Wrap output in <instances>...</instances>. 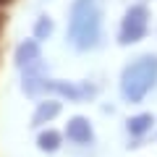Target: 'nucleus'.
<instances>
[{"label":"nucleus","mask_w":157,"mask_h":157,"mask_svg":"<svg viewBox=\"0 0 157 157\" xmlns=\"http://www.w3.org/2000/svg\"><path fill=\"white\" fill-rule=\"evenodd\" d=\"M66 136H68V141H73V144L86 147V144H92V141H94V128H92V123L86 121V118L76 115V118H71V121H68Z\"/></svg>","instance_id":"obj_6"},{"label":"nucleus","mask_w":157,"mask_h":157,"mask_svg":"<svg viewBox=\"0 0 157 157\" xmlns=\"http://www.w3.org/2000/svg\"><path fill=\"white\" fill-rule=\"evenodd\" d=\"M60 141H63V136L58 134V131H52V128L42 131V134L37 136V147L42 152H58L60 149Z\"/></svg>","instance_id":"obj_9"},{"label":"nucleus","mask_w":157,"mask_h":157,"mask_svg":"<svg viewBox=\"0 0 157 157\" xmlns=\"http://www.w3.org/2000/svg\"><path fill=\"white\" fill-rule=\"evenodd\" d=\"M58 113H60V102H55V100L39 102L37 110H34V115H32V123L34 126H42V123H47V121H52Z\"/></svg>","instance_id":"obj_8"},{"label":"nucleus","mask_w":157,"mask_h":157,"mask_svg":"<svg viewBox=\"0 0 157 157\" xmlns=\"http://www.w3.org/2000/svg\"><path fill=\"white\" fill-rule=\"evenodd\" d=\"M39 60H42V55H39V42L37 39H24L21 45L16 47V66L24 73L39 68Z\"/></svg>","instance_id":"obj_5"},{"label":"nucleus","mask_w":157,"mask_h":157,"mask_svg":"<svg viewBox=\"0 0 157 157\" xmlns=\"http://www.w3.org/2000/svg\"><path fill=\"white\" fill-rule=\"evenodd\" d=\"M152 123H155V118H152L149 113H139V115H134V118L126 121V131H128L131 136H144L147 131H152Z\"/></svg>","instance_id":"obj_7"},{"label":"nucleus","mask_w":157,"mask_h":157,"mask_svg":"<svg viewBox=\"0 0 157 157\" xmlns=\"http://www.w3.org/2000/svg\"><path fill=\"white\" fill-rule=\"evenodd\" d=\"M34 34H37V39H47V37L52 34V21H50L47 16H42V18L37 21V26H34Z\"/></svg>","instance_id":"obj_10"},{"label":"nucleus","mask_w":157,"mask_h":157,"mask_svg":"<svg viewBox=\"0 0 157 157\" xmlns=\"http://www.w3.org/2000/svg\"><path fill=\"white\" fill-rule=\"evenodd\" d=\"M102 37V0H73L68 39L78 50H92Z\"/></svg>","instance_id":"obj_1"},{"label":"nucleus","mask_w":157,"mask_h":157,"mask_svg":"<svg viewBox=\"0 0 157 157\" xmlns=\"http://www.w3.org/2000/svg\"><path fill=\"white\" fill-rule=\"evenodd\" d=\"M157 84V55H141L121 73V94L128 102H141Z\"/></svg>","instance_id":"obj_2"},{"label":"nucleus","mask_w":157,"mask_h":157,"mask_svg":"<svg viewBox=\"0 0 157 157\" xmlns=\"http://www.w3.org/2000/svg\"><path fill=\"white\" fill-rule=\"evenodd\" d=\"M147 18H149V13H147L144 6H134V8L126 11L123 21H121V29H118L121 45H134V42H139L147 34Z\"/></svg>","instance_id":"obj_3"},{"label":"nucleus","mask_w":157,"mask_h":157,"mask_svg":"<svg viewBox=\"0 0 157 157\" xmlns=\"http://www.w3.org/2000/svg\"><path fill=\"white\" fill-rule=\"evenodd\" d=\"M42 92H55V94L66 97V100H71V102H84V100H89V97L97 94V86H92V84H76V81H47V78H45Z\"/></svg>","instance_id":"obj_4"}]
</instances>
